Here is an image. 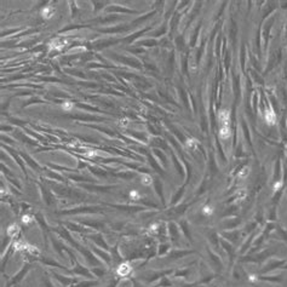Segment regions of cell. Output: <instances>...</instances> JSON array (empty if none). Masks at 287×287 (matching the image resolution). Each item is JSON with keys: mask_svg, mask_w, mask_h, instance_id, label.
Segmentation results:
<instances>
[{"mask_svg": "<svg viewBox=\"0 0 287 287\" xmlns=\"http://www.w3.org/2000/svg\"><path fill=\"white\" fill-rule=\"evenodd\" d=\"M67 44V40L66 39H62V38H56V39H53L52 41L49 44V47L51 50H62L63 47H64V45Z\"/></svg>", "mask_w": 287, "mask_h": 287, "instance_id": "cell-1", "label": "cell"}, {"mask_svg": "<svg viewBox=\"0 0 287 287\" xmlns=\"http://www.w3.org/2000/svg\"><path fill=\"white\" fill-rule=\"evenodd\" d=\"M131 271H132L131 265H130L128 263H122V264H120V265L118 266L117 274H118L119 276H121V277H124V276H127Z\"/></svg>", "mask_w": 287, "mask_h": 287, "instance_id": "cell-2", "label": "cell"}, {"mask_svg": "<svg viewBox=\"0 0 287 287\" xmlns=\"http://www.w3.org/2000/svg\"><path fill=\"white\" fill-rule=\"evenodd\" d=\"M218 118H219V121L222 126H228L229 122H230V113L229 110H227V109H223V110L219 112V114H218Z\"/></svg>", "mask_w": 287, "mask_h": 287, "instance_id": "cell-3", "label": "cell"}, {"mask_svg": "<svg viewBox=\"0 0 287 287\" xmlns=\"http://www.w3.org/2000/svg\"><path fill=\"white\" fill-rule=\"evenodd\" d=\"M264 118H265V121L268 122L269 125H274L276 122V114L274 113L273 109H266L265 113H264Z\"/></svg>", "mask_w": 287, "mask_h": 287, "instance_id": "cell-4", "label": "cell"}, {"mask_svg": "<svg viewBox=\"0 0 287 287\" xmlns=\"http://www.w3.org/2000/svg\"><path fill=\"white\" fill-rule=\"evenodd\" d=\"M55 13H56V10H55L53 6H46V8H44L41 10V16L45 18V19H50L55 16Z\"/></svg>", "mask_w": 287, "mask_h": 287, "instance_id": "cell-5", "label": "cell"}, {"mask_svg": "<svg viewBox=\"0 0 287 287\" xmlns=\"http://www.w3.org/2000/svg\"><path fill=\"white\" fill-rule=\"evenodd\" d=\"M231 135V131H230V127L229 126H222L219 128V137L222 139H228Z\"/></svg>", "mask_w": 287, "mask_h": 287, "instance_id": "cell-6", "label": "cell"}, {"mask_svg": "<svg viewBox=\"0 0 287 287\" xmlns=\"http://www.w3.org/2000/svg\"><path fill=\"white\" fill-rule=\"evenodd\" d=\"M6 231H8V235L10 237H15L19 233V225L18 224H11Z\"/></svg>", "mask_w": 287, "mask_h": 287, "instance_id": "cell-7", "label": "cell"}, {"mask_svg": "<svg viewBox=\"0 0 287 287\" xmlns=\"http://www.w3.org/2000/svg\"><path fill=\"white\" fill-rule=\"evenodd\" d=\"M141 183L143 184V186H146V187L150 186V184L153 183L152 176H150V175H147V173H143V175L141 176Z\"/></svg>", "mask_w": 287, "mask_h": 287, "instance_id": "cell-8", "label": "cell"}, {"mask_svg": "<svg viewBox=\"0 0 287 287\" xmlns=\"http://www.w3.org/2000/svg\"><path fill=\"white\" fill-rule=\"evenodd\" d=\"M248 173H250V167L248 166H245V167L241 168V171H239L237 177H239V178H241V179H244V178H246V177L248 176Z\"/></svg>", "mask_w": 287, "mask_h": 287, "instance_id": "cell-9", "label": "cell"}, {"mask_svg": "<svg viewBox=\"0 0 287 287\" xmlns=\"http://www.w3.org/2000/svg\"><path fill=\"white\" fill-rule=\"evenodd\" d=\"M27 252L30 253L32 256H39V253H40L38 247H35V246H33V245H28V247H27Z\"/></svg>", "mask_w": 287, "mask_h": 287, "instance_id": "cell-10", "label": "cell"}, {"mask_svg": "<svg viewBox=\"0 0 287 287\" xmlns=\"http://www.w3.org/2000/svg\"><path fill=\"white\" fill-rule=\"evenodd\" d=\"M187 147L189 149H195L197 147V141L194 138H188L187 139Z\"/></svg>", "mask_w": 287, "mask_h": 287, "instance_id": "cell-11", "label": "cell"}, {"mask_svg": "<svg viewBox=\"0 0 287 287\" xmlns=\"http://www.w3.org/2000/svg\"><path fill=\"white\" fill-rule=\"evenodd\" d=\"M73 107H74V104L72 103V102H64V103L62 104L63 110H66V112H69V110H72Z\"/></svg>", "mask_w": 287, "mask_h": 287, "instance_id": "cell-12", "label": "cell"}, {"mask_svg": "<svg viewBox=\"0 0 287 287\" xmlns=\"http://www.w3.org/2000/svg\"><path fill=\"white\" fill-rule=\"evenodd\" d=\"M202 213L206 215V216L212 215V213H213V207H212V206H205V207L202 208Z\"/></svg>", "mask_w": 287, "mask_h": 287, "instance_id": "cell-13", "label": "cell"}, {"mask_svg": "<svg viewBox=\"0 0 287 287\" xmlns=\"http://www.w3.org/2000/svg\"><path fill=\"white\" fill-rule=\"evenodd\" d=\"M130 196L132 197V200H138L139 197H141V194L138 193L137 190H132L131 193H130Z\"/></svg>", "mask_w": 287, "mask_h": 287, "instance_id": "cell-14", "label": "cell"}, {"mask_svg": "<svg viewBox=\"0 0 287 287\" xmlns=\"http://www.w3.org/2000/svg\"><path fill=\"white\" fill-rule=\"evenodd\" d=\"M32 221H33V219H32L30 216H28V215L22 216V223H24V224H29Z\"/></svg>", "mask_w": 287, "mask_h": 287, "instance_id": "cell-15", "label": "cell"}, {"mask_svg": "<svg viewBox=\"0 0 287 287\" xmlns=\"http://www.w3.org/2000/svg\"><path fill=\"white\" fill-rule=\"evenodd\" d=\"M282 182L281 181H279V182H276L275 184H274V190L275 191H277V190H280V189H281V187H282Z\"/></svg>", "mask_w": 287, "mask_h": 287, "instance_id": "cell-16", "label": "cell"}, {"mask_svg": "<svg viewBox=\"0 0 287 287\" xmlns=\"http://www.w3.org/2000/svg\"><path fill=\"white\" fill-rule=\"evenodd\" d=\"M119 125H120V126H124V127H126V126L128 125V120H127V119H121V120H120V122H119Z\"/></svg>", "mask_w": 287, "mask_h": 287, "instance_id": "cell-17", "label": "cell"}, {"mask_svg": "<svg viewBox=\"0 0 287 287\" xmlns=\"http://www.w3.org/2000/svg\"><path fill=\"white\" fill-rule=\"evenodd\" d=\"M250 281H256V276L255 275H251L250 276Z\"/></svg>", "mask_w": 287, "mask_h": 287, "instance_id": "cell-18", "label": "cell"}]
</instances>
